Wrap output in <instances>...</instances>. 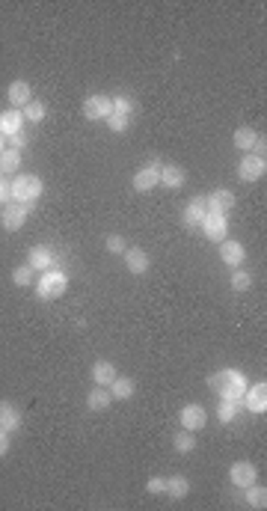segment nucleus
<instances>
[{"label": "nucleus", "instance_id": "3", "mask_svg": "<svg viewBox=\"0 0 267 511\" xmlns=\"http://www.w3.org/2000/svg\"><path fill=\"white\" fill-rule=\"evenodd\" d=\"M9 187H12V202H18V205H30V202H36V200L42 196V191H44L42 178L33 176V173L15 176V182H9Z\"/></svg>", "mask_w": 267, "mask_h": 511}, {"label": "nucleus", "instance_id": "37", "mask_svg": "<svg viewBox=\"0 0 267 511\" xmlns=\"http://www.w3.org/2000/svg\"><path fill=\"white\" fill-rule=\"evenodd\" d=\"M9 449H12V434H9L6 428H0V458L9 455Z\"/></svg>", "mask_w": 267, "mask_h": 511}, {"label": "nucleus", "instance_id": "4", "mask_svg": "<svg viewBox=\"0 0 267 511\" xmlns=\"http://www.w3.org/2000/svg\"><path fill=\"white\" fill-rule=\"evenodd\" d=\"M80 113H84V119H89V122H104L107 116L113 113V98H107V95H86L84 98V107H80Z\"/></svg>", "mask_w": 267, "mask_h": 511}, {"label": "nucleus", "instance_id": "6", "mask_svg": "<svg viewBox=\"0 0 267 511\" xmlns=\"http://www.w3.org/2000/svg\"><path fill=\"white\" fill-rule=\"evenodd\" d=\"M240 407H246L249 414H264L267 410V383L264 381H258L253 383V387H246V392L240 396Z\"/></svg>", "mask_w": 267, "mask_h": 511}, {"label": "nucleus", "instance_id": "40", "mask_svg": "<svg viewBox=\"0 0 267 511\" xmlns=\"http://www.w3.org/2000/svg\"><path fill=\"white\" fill-rule=\"evenodd\" d=\"M0 202H3V205L12 202V187H9L6 178H0Z\"/></svg>", "mask_w": 267, "mask_h": 511}, {"label": "nucleus", "instance_id": "15", "mask_svg": "<svg viewBox=\"0 0 267 511\" xmlns=\"http://www.w3.org/2000/svg\"><path fill=\"white\" fill-rule=\"evenodd\" d=\"M220 259L231 268V271H235V268L244 265V259H246V247L240 244V241L226 238V241H220Z\"/></svg>", "mask_w": 267, "mask_h": 511}, {"label": "nucleus", "instance_id": "27", "mask_svg": "<svg viewBox=\"0 0 267 511\" xmlns=\"http://www.w3.org/2000/svg\"><path fill=\"white\" fill-rule=\"evenodd\" d=\"M244 490H246L244 499H246V506H249V508H264V506H267V488H264V485L258 488L255 482H253V485L244 488Z\"/></svg>", "mask_w": 267, "mask_h": 511}, {"label": "nucleus", "instance_id": "9", "mask_svg": "<svg viewBox=\"0 0 267 511\" xmlns=\"http://www.w3.org/2000/svg\"><path fill=\"white\" fill-rule=\"evenodd\" d=\"M229 482L235 488H249L253 482H258V470L253 461H235L229 467Z\"/></svg>", "mask_w": 267, "mask_h": 511}, {"label": "nucleus", "instance_id": "34", "mask_svg": "<svg viewBox=\"0 0 267 511\" xmlns=\"http://www.w3.org/2000/svg\"><path fill=\"white\" fill-rule=\"evenodd\" d=\"M104 247H107V253H113V256H122L125 250H128L125 238H122V235H116V232H113V235H107V238H104Z\"/></svg>", "mask_w": 267, "mask_h": 511}, {"label": "nucleus", "instance_id": "36", "mask_svg": "<svg viewBox=\"0 0 267 511\" xmlns=\"http://www.w3.org/2000/svg\"><path fill=\"white\" fill-rule=\"evenodd\" d=\"M113 113H122V116H131L134 113V102H131V98L128 95H116L113 98Z\"/></svg>", "mask_w": 267, "mask_h": 511}, {"label": "nucleus", "instance_id": "35", "mask_svg": "<svg viewBox=\"0 0 267 511\" xmlns=\"http://www.w3.org/2000/svg\"><path fill=\"white\" fill-rule=\"evenodd\" d=\"M146 494H151V497H164V494H166V479H164V476H151V479L146 482Z\"/></svg>", "mask_w": 267, "mask_h": 511}, {"label": "nucleus", "instance_id": "32", "mask_svg": "<svg viewBox=\"0 0 267 511\" xmlns=\"http://www.w3.org/2000/svg\"><path fill=\"white\" fill-rule=\"evenodd\" d=\"M21 113H24V119H27V122L39 125V122L44 119V113H48V107H44L42 102H30V104H27V107H24V110H21Z\"/></svg>", "mask_w": 267, "mask_h": 511}, {"label": "nucleus", "instance_id": "41", "mask_svg": "<svg viewBox=\"0 0 267 511\" xmlns=\"http://www.w3.org/2000/svg\"><path fill=\"white\" fill-rule=\"evenodd\" d=\"M6 149V137H3V134H0V152H3Z\"/></svg>", "mask_w": 267, "mask_h": 511}, {"label": "nucleus", "instance_id": "10", "mask_svg": "<svg viewBox=\"0 0 267 511\" xmlns=\"http://www.w3.org/2000/svg\"><path fill=\"white\" fill-rule=\"evenodd\" d=\"M267 173V161L264 158H255V155H246L238 161V176L244 178V182H258V178H264Z\"/></svg>", "mask_w": 267, "mask_h": 511}, {"label": "nucleus", "instance_id": "33", "mask_svg": "<svg viewBox=\"0 0 267 511\" xmlns=\"http://www.w3.org/2000/svg\"><path fill=\"white\" fill-rule=\"evenodd\" d=\"M107 128H110L113 134H125L128 131V125H131V116H122V113H110L107 116Z\"/></svg>", "mask_w": 267, "mask_h": 511}, {"label": "nucleus", "instance_id": "23", "mask_svg": "<svg viewBox=\"0 0 267 511\" xmlns=\"http://www.w3.org/2000/svg\"><path fill=\"white\" fill-rule=\"evenodd\" d=\"M107 390H110L113 401H116V399H119V401H128V399L134 396V390H137V387H134V381H131V378H125V375H116V381H113Z\"/></svg>", "mask_w": 267, "mask_h": 511}, {"label": "nucleus", "instance_id": "29", "mask_svg": "<svg viewBox=\"0 0 267 511\" xmlns=\"http://www.w3.org/2000/svg\"><path fill=\"white\" fill-rule=\"evenodd\" d=\"M173 446H175V452L178 455H190L193 449H196V437H193V431H187V428H181L175 437H173Z\"/></svg>", "mask_w": 267, "mask_h": 511}, {"label": "nucleus", "instance_id": "24", "mask_svg": "<svg viewBox=\"0 0 267 511\" xmlns=\"http://www.w3.org/2000/svg\"><path fill=\"white\" fill-rule=\"evenodd\" d=\"M190 494V479L187 476H169L166 479V497L169 499H184Z\"/></svg>", "mask_w": 267, "mask_h": 511}, {"label": "nucleus", "instance_id": "26", "mask_svg": "<svg viewBox=\"0 0 267 511\" xmlns=\"http://www.w3.org/2000/svg\"><path fill=\"white\" fill-rule=\"evenodd\" d=\"M238 410H240V401H235V399H220V405H217V419H220V423H235V419H238Z\"/></svg>", "mask_w": 267, "mask_h": 511}, {"label": "nucleus", "instance_id": "28", "mask_svg": "<svg viewBox=\"0 0 267 511\" xmlns=\"http://www.w3.org/2000/svg\"><path fill=\"white\" fill-rule=\"evenodd\" d=\"M18 167H21V152L15 149H3L0 152V173H18Z\"/></svg>", "mask_w": 267, "mask_h": 511}, {"label": "nucleus", "instance_id": "8", "mask_svg": "<svg viewBox=\"0 0 267 511\" xmlns=\"http://www.w3.org/2000/svg\"><path fill=\"white\" fill-rule=\"evenodd\" d=\"M178 423H181V428H187V431H202L205 425H208V410H205L202 405H184L181 414H178Z\"/></svg>", "mask_w": 267, "mask_h": 511}, {"label": "nucleus", "instance_id": "25", "mask_svg": "<svg viewBox=\"0 0 267 511\" xmlns=\"http://www.w3.org/2000/svg\"><path fill=\"white\" fill-rule=\"evenodd\" d=\"M255 140H258V131H255V128H249V125H240V128L235 131V146H238V149H244V152H253Z\"/></svg>", "mask_w": 267, "mask_h": 511}, {"label": "nucleus", "instance_id": "16", "mask_svg": "<svg viewBox=\"0 0 267 511\" xmlns=\"http://www.w3.org/2000/svg\"><path fill=\"white\" fill-rule=\"evenodd\" d=\"M235 193L231 191H226V187H217L214 193H208V211H214V214H226L229 217V211L235 209Z\"/></svg>", "mask_w": 267, "mask_h": 511}, {"label": "nucleus", "instance_id": "42", "mask_svg": "<svg viewBox=\"0 0 267 511\" xmlns=\"http://www.w3.org/2000/svg\"><path fill=\"white\" fill-rule=\"evenodd\" d=\"M0 178H3V173H0Z\"/></svg>", "mask_w": 267, "mask_h": 511}, {"label": "nucleus", "instance_id": "12", "mask_svg": "<svg viewBox=\"0 0 267 511\" xmlns=\"http://www.w3.org/2000/svg\"><path fill=\"white\" fill-rule=\"evenodd\" d=\"M27 214H30V209H27V205L9 202L6 209H3V214H0V223H3V229H6V232H18V229H24Z\"/></svg>", "mask_w": 267, "mask_h": 511}, {"label": "nucleus", "instance_id": "30", "mask_svg": "<svg viewBox=\"0 0 267 511\" xmlns=\"http://www.w3.org/2000/svg\"><path fill=\"white\" fill-rule=\"evenodd\" d=\"M36 276H33V268L30 265H18L12 271V285H18V289H27V285H33Z\"/></svg>", "mask_w": 267, "mask_h": 511}, {"label": "nucleus", "instance_id": "21", "mask_svg": "<svg viewBox=\"0 0 267 511\" xmlns=\"http://www.w3.org/2000/svg\"><path fill=\"white\" fill-rule=\"evenodd\" d=\"M110 405H113V396L107 387H92V392L86 396V407L92 410V414H104Z\"/></svg>", "mask_w": 267, "mask_h": 511}, {"label": "nucleus", "instance_id": "7", "mask_svg": "<svg viewBox=\"0 0 267 511\" xmlns=\"http://www.w3.org/2000/svg\"><path fill=\"white\" fill-rule=\"evenodd\" d=\"M199 229H202V235L208 238V241H226V232H229V217L226 214H214V211H208L205 214V220L199 223Z\"/></svg>", "mask_w": 267, "mask_h": 511}, {"label": "nucleus", "instance_id": "39", "mask_svg": "<svg viewBox=\"0 0 267 511\" xmlns=\"http://www.w3.org/2000/svg\"><path fill=\"white\" fill-rule=\"evenodd\" d=\"M6 140H9V149H15V152H21V149L27 146V137H24L21 131L12 134V137H6Z\"/></svg>", "mask_w": 267, "mask_h": 511}, {"label": "nucleus", "instance_id": "19", "mask_svg": "<svg viewBox=\"0 0 267 511\" xmlns=\"http://www.w3.org/2000/svg\"><path fill=\"white\" fill-rule=\"evenodd\" d=\"M24 425V414L18 410L12 401H0V428H6L9 434L18 431Z\"/></svg>", "mask_w": 267, "mask_h": 511}, {"label": "nucleus", "instance_id": "17", "mask_svg": "<svg viewBox=\"0 0 267 511\" xmlns=\"http://www.w3.org/2000/svg\"><path fill=\"white\" fill-rule=\"evenodd\" d=\"M116 366L110 360H95L92 363V369H89V378H92L95 387H110V383L116 381Z\"/></svg>", "mask_w": 267, "mask_h": 511}, {"label": "nucleus", "instance_id": "5", "mask_svg": "<svg viewBox=\"0 0 267 511\" xmlns=\"http://www.w3.org/2000/svg\"><path fill=\"white\" fill-rule=\"evenodd\" d=\"M160 161H155V164H149V167H142V169H137L134 173V178H131V187L137 193H149V191H155V187L160 185Z\"/></svg>", "mask_w": 267, "mask_h": 511}, {"label": "nucleus", "instance_id": "11", "mask_svg": "<svg viewBox=\"0 0 267 511\" xmlns=\"http://www.w3.org/2000/svg\"><path fill=\"white\" fill-rule=\"evenodd\" d=\"M6 102L12 110H24V107L33 102V86L27 84V80H12L6 89Z\"/></svg>", "mask_w": 267, "mask_h": 511}, {"label": "nucleus", "instance_id": "18", "mask_svg": "<svg viewBox=\"0 0 267 511\" xmlns=\"http://www.w3.org/2000/svg\"><path fill=\"white\" fill-rule=\"evenodd\" d=\"M160 185L169 187V191H178V187L187 185V169L178 164H164L160 167Z\"/></svg>", "mask_w": 267, "mask_h": 511}, {"label": "nucleus", "instance_id": "38", "mask_svg": "<svg viewBox=\"0 0 267 511\" xmlns=\"http://www.w3.org/2000/svg\"><path fill=\"white\" fill-rule=\"evenodd\" d=\"M249 155H255V158H264L267 155V137H264V134H258V140H255V146H253Z\"/></svg>", "mask_w": 267, "mask_h": 511}, {"label": "nucleus", "instance_id": "20", "mask_svg": "<svg viewBox=\"0 0 267 511\" xmlns=\"http://www.w3.org/2000/svg\"><path fill=\"white\" fill-rule=\"evenodd\" d=\"M27 265L33 268V271H48V268L53 265V253L44 244H33L30 250H27Z\"/></svg>", "mask_w": 267, "mask_h": 511}, {"label": "nucleus", "instance_id": "1", "mask_svg": "<svg viewBox=\"0 0 267 511\" xmlns=\"http://www.w3.org/2000/svg\"><path fill=\"white\" fill-rule=\"evenodd\" d=\"M208 387L217 392L220 399H235L240 401V396L246 392V375L240 372V369H220V372H214L211 378H208Z\"/></svg>", "mask_w": 267, "mask_h": 511}, {"label": "nucleus", "instance_id": "14", "mask_svg": "<svg viewBox=\"0 0 267 511\" xmlns=\"http://www.w3.org/2000/svg\"><path fill=\"white\" fill-rule=\"evenodd\" d=\"M208 214V193H199L193 202L184 205V214H181V223L184 226H199Z\"/></svg>", "mask_w": 267, "mask_h": 511}, {"label": "nucleus", "instance_id": "22", "mask_svg": "<svg viewBox=\"0 0 267 511\" xmlns=\"http://www.w3.org/2000/svg\"><path fill=\"white\" fill-rule=\"evenodd\" d=\"M21 125H24V113L21 110H12V107H9V110L0 113V134H3V137L18 134V131H21Z\"/></svg>", "mask_w": 267, "mask_h": 511}, {"label": "nucleus", "instance_id": "31", "mask_svg": "<svg viewBox=\"0 0 267 511\" xmlns=\"http://www.w3.org/2000/svg\"><path fill=\"white\" fill-rule=\"evenodd\" d=\"M229 285L235 292H246L249 285H253V276H249V271H244V268H235L231 276H229Z\"/></svg>", "mask_w": 267, "mask_h": 511}, {"label": "nucleus", "instance_id": "13", "mask_svg": "<svg viewBox=\"0 0 267 511\" xmlns=\"http://www.w3.org/2000/svg\"><path fill=\"white\" fill-rule=\"evenodd\" d=\"M122 262H125V268L134 274V276H142L151 268V259H149V253L146 250H140V247H128L122 253Z\"/></svg>", "mask_w": 267, "mask_h": 511}, {"label": "nucleus", "instance_id": "2", "mask_svg": "<svg viewBox=\"0 0 267 511\" xmlns=\"http://www.w3.org/2000/svg\"><path fill=\"white\" fill-rule=\"evenodd\" d=\"M36 298L39 300H57L66 294L68 289V276L62 271H53V268H48V271H42L39 276H36Z\"/></svg>", "mask_w": 267, "mask_h": 511}]
</instances>
